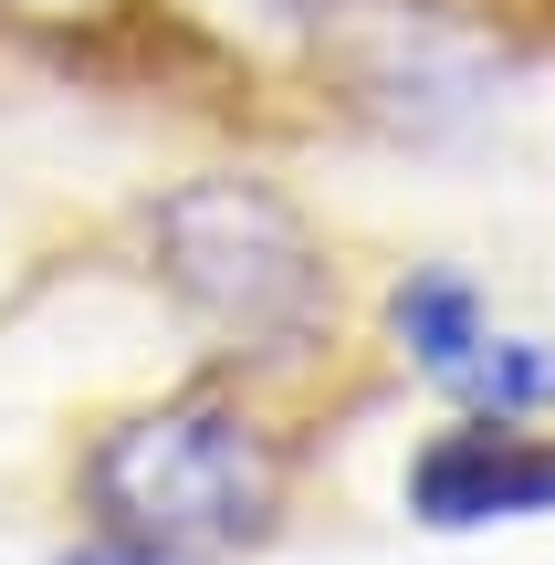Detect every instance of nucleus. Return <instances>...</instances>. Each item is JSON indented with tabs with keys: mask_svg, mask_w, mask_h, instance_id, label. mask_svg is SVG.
I'll return each instance as SVG.
<instances>
[{
	"mask_svg": "<svg viewBox=\"0 0 555 565\" xmlns=\"http://www.w3.org/2000/svg\"><path fill=\"white\" fill-rule=\"evenodd\" d=\"M147 242H158L168 282L200 303L231 335H293V324L325 303V263H314V231L293 221V200L252 179H189L147 210Z\"/></svg>",
	"mask_w": 555,
	"mask_h": 565,
	"instance_id": "f03ea898",
	"label": "nucleus"
},
{
	"mask_svg": "<svg viewBox=\"0 0 555 565\" xmlns=\"http://www.w3.org/2000/svg\"><path fill=\"white\" fill-rule=\"evenodd\" d=\"M63 565H200V555H179V545H147V534H116V524H105L95 545H74Z\"/></svg>",
	"mask_w": 555,
	"mask_h": 565,
	"instance_id": "423d86ee",
	"label": "nucleus"
},
{
	"mask_svg": "<svg viewBox=\"0 0 555 565\" xmlns=\"http://www.w3.org/2000/svg\"><path fill=\"white\" fill-rule=\"evenodd\" d=\"M84 482H95V513L116 534H147V545H179V555L263 545L273 513H284V471H273L263 429L210 398L137 408L126 429H105Z\"/></svg>",
	"mask_w": 555,
	"mask_h": 565,
	"instance_id": "f257e3e1",
	"label": "nucleus"
},
{
	"mask_svg": "<svg viewBox=\"0 0 555 565\" xmlns=\"http://www.w3.org/2000/svg\"><path fill=\"white\" fill-rule=\"evenodd\" d=\"M409 513L430 534H493V524H545L555 513V440L524 419H461L409 450Z\"/></svg>",
	"mask_w": 555,
	"mask_h": 565,
	"instance_id": "7ed1b4c3",
	"label": "nucleus"
},
{
	"mask_svg": "<svg viewBox=\"0 0 555 565\" xmlns=\"http://www.w3.org/2000/svg\"><path fill=\"white\" fill-rule=\"evenodd\" d=\"M461 408H482V419H545L555 408V335H482L472 366L451 377Z\"/></svg>",
	"mask_w": 555,
	"mask_h": 565,
	"instance_id": "39448f33",
	"label": "nucleus"
},
{
	"mask_svg": "<svg viewBox=\"0 0 555 565\" xmlns=\"http://www.w3.org/2000/svg\"><path fill=\"white\" fill-rule=\"evenodd\" d=\"M388 324H398V345H409L419 377L451 387L461 366H472V345L493 335V303H482V282L461 273V263H419V273L388 294Z\"/></svg>",
	"mask_w": 555,
	"mask_h": 565,
	"instance_id": "20e7f679",
	"label": "nucleus"
}]
</instances>
